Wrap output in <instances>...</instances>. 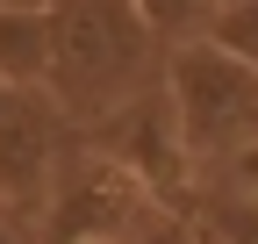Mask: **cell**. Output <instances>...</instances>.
<instances>
[{"mask_svg":"<svg viewBox=\"0 0 258 244\" xmlns=\"http://www.w3.org/2000/svg\"><path fill=\"white\" fill-rule=\"evenodd\" d=\"M144 8V22H151V36L158 43H186V36H201L208 29V15H215V0H137Z\"/></svg>","mask_w":258,"mask_h":244,"instance_id":"8","label":"cell"},{"mask_svg":"<svg viewBox=\"0 0 258 244\" xmlns=\"http://www.w3.org/2000/svg\"><path fill=\"white\" fill-rule=\"evenodd\" d=\"M165 72V43L151 36L137 0H50V65L43 94L72 122H101L137 101Z\"/></svg>","mask_w":258,"mask_h":244,"instance_id":"1","label":"cell"},{"mask_svg":"<svg viewBox=\"0 0 258 244\" xmlns=\"http://www.w3.org/2000/svg\"><path fill=\"white\" fill-rule=\"evenodd\" d=\"M64 244H122V237H101V230H93V237H64Z\"/></svg>","mask_w":258,"mask_h":244,"instance_id":"12","label":"cell"},{"mask_svg":"<svg viewBox=\"0 0 258 244\" xmlns=\"http://www.w3.org/2000/svg\"><path fill=\"white\" fill-rule=\"evenodd\" d=\"M201 36L222 43L230 57H244V65H258V0H215V15H208Z\"/></svg>","mask_w":258,"mask_h":244,"instance_id":"7","label":"cell"},{"mask_svg":"<svg viewBox=\"0 0 258 244\" xmlns=\"http://www.w3.org/2000/svg\"><path fill=\"white\" fill-rule=\"evenodd\" d=\"M93 144H101L108 158H122L129 172L144 179V194L165 201L172 216L194 201V158H186V144H179V122H172L165 86H151V94L122 101L115 115H101V122H93Z\"/></svg>","mask_w":258,"mask_h":244,"instance_id":"4","label":"cell"},{"mask_svg":"<svg viewBox=\"0 0 258 244\" xmlns=\"http://www.w3.org/2000/svg\"><path fill=\"white\" fill-rule=\"evenodd\" d=\"M165 101L194 165H222L258 137V65L230 57L208 36H186L165 50Z\"/></svg>","mask_w":258,"mask_h":244,"instance_id":"2","label":"cell"},{"mask_svg":"<svg viewBox=\"0 0 258 244\" xmlns=\"http://www.w3.org/2000/svg\"><path fill=\"white\" fill-rule=\"evenodd\" d=\"M122 244H194V230H186L179 216H158V208H151V216H144L137 230H129Z\"/></svg>","mask_w":258,"mask_h":244,"instance_id":"9","label":"cell"},{"mask_svg":"<svg viewBox=\"0 0 258 244\" xmlns=\"http://www.w3.org/2000/svg\"><path fill=\"white\" fill-rule=\"evenodd\" d=\"M186 216L201 223V244H258V194L222 179L215 194H194Z\"/></svg>","mask_w":258,"mask_h":244,"instance_id":"6","label":"cell"},{"mask_svg":"<svg viewBox=\"0 0 258 244\" xmlns=\"http://www.w3.org/2000/svg\"><path fill=\"white\" fill-rule=\"evenodd\" d=\"M50 8H0V86H43Z\"/></svg>","mask_w":258,"mask_h":244,"instance_id":"5","label":"cell"},{"mask_svg":"<svg viewBox=\"0 0 258 244\" xmlns=\"http://www.w3.org/2000/svg\"><path fill=\"white\" fill-rule=\"evenodd\" d=\"M64 144H72V115L43 86H0V208L8 216L43 208Z\"/></svg>","mask_w":258,"mask_h":244,"instance_id":"3","label":"cell"},{"mask_svg":"<svg viewBox=\"0 0 258 244\" xmlns=\"http://www.w3.org/2000/svg\"><path fill=\"white\" fill-rule=\"evenodd\" d=\"M0 244H22V230H15V216L0 208Z\"/></svg>","mask_w":258,"mask_h":244,"instance_id":"11","label":"cell"},{"mask_svg":"<svg viewBox=\"0 0 258 244\" xmlns=\"http://www.w3.org/2000/svg\"><path fill=\"white\" fill-rule=\"evenodd\" d=\"M222 179H230V187H251V194H258V137H251L244 151H230V158H222Z\"/></svg>","mask_w":258,"mask_h":244,"instance_id":"10","label":"cell"},{"mask_svg":"<svg viewBox=\"0 0 258 244\" xmlns=\"http://www.w3.org/2000/svg\"><path fill=\"white\" fill-rule=\"evenodd\" d=\"M0 8H50V0H0Z\"/></svg>","mask_w":258,"mask_h":244,"instance_id":"13","label":"cell"}]
</instances>
